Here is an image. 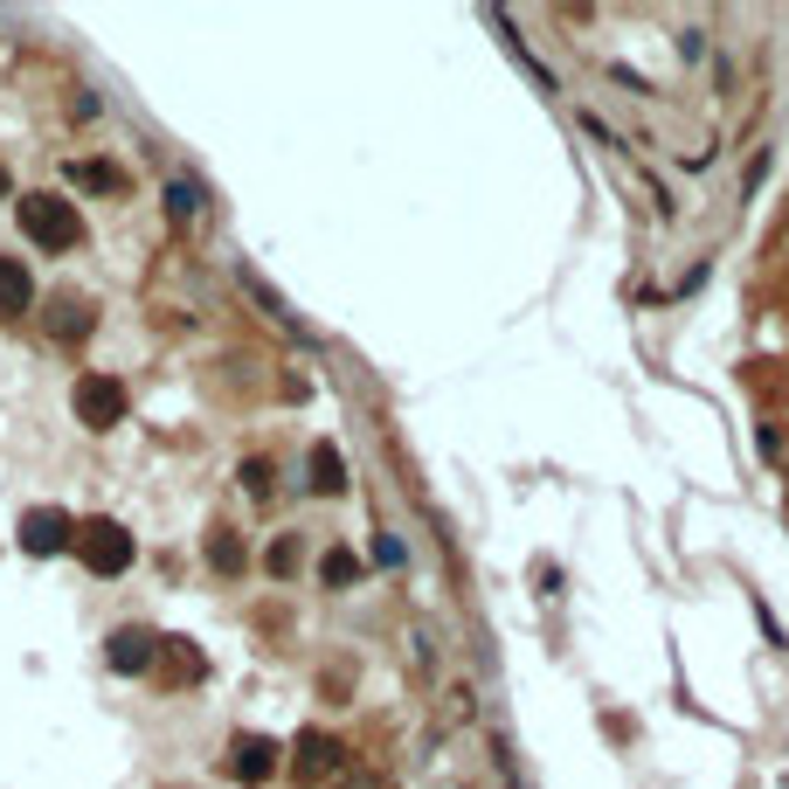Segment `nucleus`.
Listing matches in <instances>:
<instances>
[{"mask_svg":"<svg viewBox=\"0 0 789 789\" xmlns=\"http://www.w3.org/2000/svg\"><path fill=\"white\" fill-rule=\"evenodd\" d=\"M21 235L42 250H76L84 243V215H76V201L63 194H29L21 201Z\"/></svg>","mask_w":789,"mask_h":789,"instance_id":"obj_1","label":"nucleus"},{"mask_svg":"<svg viewBox=\"0 0 789 789\" xmlns=\"http://www.w3.org/2000/svg\"><path fill=\"white\" fill-rule=\"evenodd\" d=\"M76 555H84L91 575H125L132 568V534L118 519H84L76 526Z\"/></svg>","mask_w":789,"mask_h":789,"instance_id":"obj_2","label":"nucleus"},{"mask_svg":"<svg viewBox=\"0 0 789 789\" xmlns=\"http://www.w3.org/2000/svg\"><path fill=\"white\" fill-rule=\"evenodd\" d=\"M70 402H76V423H91V430H118V423H125V409H132V394H125V381H112V375H84Z\"/></svg>","mask_w":789,"mask_h":789,"instance_id":"obj_3","label":"nucleus"},{"mask_svg":"<svg viewBox=\"0 0 789 789\" xmlns=\"http://www.w3.org/2000/svg\"><path fill=\"white\" fill-rule=\"evenodd\" d=\"M70 540H76L70 513H56V506H35V513H21V555H63Z\"/></svg>","mask_w":789,"mask_h":789,"instance_id":"obj_4","label":"nucleus"},{"mask_svg":"<svg viewBox=\"0 0 789 789\" xmlns=\"http://www.w3.org/2000/svg\"><path fill=\"white\" fill-rule=\"evenodd\" d=\"M104 658H112V672H146L152 658H160V638H152L146 623H125V630H112Z\"/></svg>","mask_w":789,"mask_h":789,"instance_id":"obj_5","label":"nucleus"},{"mask_svg":"<svg viewBox=\"0 0 789 789\" xmlns=\"http://www.w3.org/2000/svg\"><path fill=\"white\" fill-rule=\"evenodd\" d=\"M292 769H298V782H326V776H339V741L333 734H298V755H292Z\"/></svg>","mask_w":789,"mask_h":789,"instance_id":"obj_6","label":"nucleus"},{"mask_svg":"<svg viewBox=\"0 0 789 789\" xmlns=\"http://www.w3.org/2000/svg\"><path fill=\"white\" fill-rule=\"evenodd\" d=\"M35 305V277L21 256H0V319H21V312Z\"/></svg>","mask_w":789,"mask_h":789,"instance_id":"obj_7","label":"nucleus"},{"mask_svg":"<svg viewBox=\"0 0 789 789\" xmlns=\"http://www.w3.org/2000/svg\"><path fill=\"white\" fill-rule=\"evenodd\" d=\"M243 782H263V776H277V741H263V734H243L235 741V761H229Z\"/></svg>","mask_w":789,"mask_h":789,"instance_id":"obj_8","label":"nucleus"},{"mask_svg":"<svg viewBox=\"0 0 789 789\" xmlns=\"http://www.w3.org/2000/svg\"><path fill=\"white\" fill-rule=\"evenodd\" d=\"M312 492H326V498H339L347 492V457H339V443H312Z\"/></svg>","mask_w":789,"mask_h":789,"instance_id":"obj_9","label":"nucleus"},{"mask_svg":"<svg viewBox=\"0 0 789 789\" xmlns=\"http://www.w3.org/2000/svg\"><path fill=\"white\" fill-rule=\"evenodd\" d=\"M56 339H84L91 333V305L76 298V292H63V298H49V319H42Z\"/></svg>","mask_w":789,"mask_h":789,"instance_id":"obj_10","label":"nucleus"},{"mask_svg":"<svg viewBox=\"0 0 789 789\" xmlns=\"http://www.w3.org/2000/svg\"><path fill=\"white\" fill-rule=\"evenodd\" d=\"M208 561H215L222 575H243V568H250V555H243V540H235L229 526H215V534H208Z\"/></svg>","mask_w":789,"mask_h":789,"instance_id":"obj_11","label":"nucleus"},{"mask_svg":"<svg viewBox=\"0 0 789 789\" xmlns=\"http://www.w3.org/2000/svg\"><path fill=\"white\" fill-rule=\"evenodd\" d=\"M70 180H76V188H97V194H118V188H125V173H118V167H104V160H76Z\"/></svg>","mask_w":789,"mask_h":789,"instance_id":"obj_12","label":"nucleus"},{"mask_svg":"<svg viewBox=\"0 0 789 789\" xmlns=\"http://www.w3.org/2000/svg\"><path fill=\"white\" fill-rule=\"evenodd\" d=\"M319 575H326L333 589H354V582H360V555H347V547H333V555L319 561Z\"/></svg>","mask_w":789,"mask_h":789,"instance_id":"obj_13","label":"nucleus"},{"mask_svg":"<svg viewBox=\"0 0 789 789\" xmlns=\"http://www.w3.org/2000/svg\"><path fill=\"white\" fill-rule=\"evenodd\" d=\"M194 201H201V194H194V180H173V194H167V215H173V222H188V215H194Z\"/></svg>","mask_w":789,"mask_h":789,"instance_id":"obj_14","label":"nucleus"},{"mask_svg":"<svg viewBox=\"0 0 789 789\" xmlns=\"http://www.w3.org/2000/svg\"><path fill=\"white\" fill-rule=\"evenodd\" d=\"M243 492H250V498H271V464H263V457L243 464Z\"/></svg>","mask_w":789,"mask_h":789,"instance_id":"obj_15","label":"nucleus"},{"mask_svg":"<svg viewBox=\"0 0 789 789\" xmlns=\"http://www.w3.org/2000/svg\"><path fill=\"white\" fill-rule=\"evenodd\" d=\"M271 568L292 575V568H298V540H277V547H271Z\"/></svg>","mask_w":789,"mask_h":789,"instance_id":"obj_16","label":"nucleus"},{"mask_svg":"<svg viewBox=\"0 0 789 789\" xmlns=\"http://www.w3.org/2000/svg\"><path fill=\"white\" fill-rule=\"evenodd\" d=\"M0 194H8V167H0Z\"/></svg>","mask_w":789,"mask_h":789,"instance_id":"obj_17","label":"nucleus"}]
</instances>
